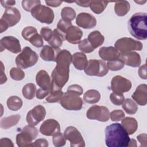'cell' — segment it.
Segmentation results:
<instances>
[{
	"mask_svg": "<svg viewBox=\"0 0 147 147\" xmlns=\"http://www.w3.org/2000/svg\"><path fill=\"white\" fill-rule=\"evenodd\" d=\"M56 66L51 75V83L62 89L69 79V66L72 63V55L66 49L60 50L56 55Z\"/></svg>",
	"mask_w": 147,
	"mask_h": 147,
	"instance_id": "6da1fadb",
	"label": "cell"
},
{
	"mask_svg": "<svg viewBox=\"0 0 147 147\" xmlns=\"http://www.w3.org/2000/svg\"><path fill=\"white\" fill-rule=\"evenodd\" d=\"M128 133L119 123H112L105 129V143L108 147H126L130 142Z\"/></svg>",
	"mask_w": 147,
	"mask_h": 147,
	"instance_id": "7a4b0ae2",
	"label": "cell"
},
{
	"mask_svg": "<svg viewBox=\"0 0 147 147\" xmlns=\"http://www.w3.org/2000/svg\"><path fill=\"white\" fill-rule=\"evenodd\" d=\"M128 29L133 37L140 40L147 38L146 14L136 13L128 21Z\"/></svg>",
	"mask_w": 147,
	"mask_h": 147,
	"instance_id": "3957f363",
	"label": "cell"
},
{
	"mask_svg": "<svg viewBox=\"0 0 147 147\" xmlns=\"http://www.w3.org/2000/svg\"><path fill=\"white\" fill-rule=\"evenodd\" d=\"M37 54L30 47H25L16 58V64L19 68L26 69L31 67L37 62Z\"/></svg>",
	"mask_w": 147,
	"mask_h": 147,
	"instance_id": "277c9868",
	"label": "cell"
},
{
	"mask_svg": "<svg viewBox=\"0 0 147 147\" xmlns=\"http://www.w3.org/2000/svg\"><path fill=\"white\" fill-rule=\"evenodd\" d=\"M38 131L34 126H25L21 131L16 136V142L18 146H31L32 141L37 137Z\"/></svg>",
	"mask_w": 147,
	"mask_h": 147,
	"instance_id": "5b68a950",
	"label": "cell"
},
{
	"mask_svg": "<svg viewBox=\"0 0 147 147\" xmlns=\"http://www.w3.org/2000/svg\"><path fill=\"white\" fill-rule=\"evenodd\" d=\"M78 94L71 91L65 92L60 102L63 108L68 110H79L83 106V100Z\"/></svg>",
	"mask_w": 147,
	"mask_h": 147,
	"instance_id": "8992f818",
	"label": "cell"
},
{
	"mask_svg": "<svg viewBox=\"0 0 147 147\" xmlns=\"http://www.w3.org/2000/svg\"><path fill=\"white\" fill-rule=\"evenodd\" d=\"M114 46L120 53H125L133 51H141L143 48V45L140 41L130 37H123L117 40Z\"/></svg>",
	"mask_w": 147,
	"mask_h": 147,
	"instance_id": "52a82bcc",
	"label": "cell"
},
{
	"mask_svg": "<svg viewBox=\"0 0 147 147\" xmlns=\"http://www.w3.org/2000/svg\"><path fill=\"white\" fill-rule=\"evenodd\" d=\"M86 75L102 77L109 72L107 64L102 60L90 59L86 68L84 69Z\"/></svg>",
	"mask_w": 147,
	"mask_h": 147,
	"instance_id": "ba28073f",
	"label": "cell"
},
{
	"mask_svg": "<svg viewBox=\"0 0 147 147\" xmlns=\"http://www.w3.org/2000/svg\"><path fill=\"white\" fill-rule=\"evenodd\" d=\"M31 15L41 23L47 24H52L55 17L53 11L51 8L41 4L32 9Z\"/></svg>",
	"mask_w": 147,
	"mask_h": 147,
	"instance_id": "9c48e42d",
	"label": "cell"
},
{
	"mask_svg": "<svg viewBox=\"0 0 147 147\" xmlns=\"http://www.w3.org/2000/svg\"><path fill=\"white\" fill-rule=\"evenodd\" d=\"M86 116L90 119L97 120L104 122L109 121L110 111L105 106L94 105L88 109L86 113Z\"/></svg>",
	"mask_w": 147,
	"mask_h": 147,
	"instance_id": "30bf717a",
	"label": "cell"
},
{
	"mask_svg": "<svg viewBox=\"0 0 147 147\" xmlns=\"http://www.w3.org/2000/svg\"><path fill=\"white\" fill-rule=\"evenodd\" d=\"M64 136L70 142L71 147L85 146V142L81 133L74 126H68L64 132Z\"/></svg>",
	"mask_w": 147,
	"mask_h": 147,
	"instance_id": "8fae6325",
	"label": "cell"
},
{
	"mask_svg": "<svg viewBox=\"0 0 147 147\" xmlns=\"http://www.w3.org/2000/svg\"><path fill=\"white\" fill-rule=\"evenodd\" d=\"M111 88L114 93L123 94L131 89V83L129 79L120 75H117L111 79Z\"/></svg>",
	"mask_w": 147,
	"mask_h": 147,
	"instance_id": "7c38bea8",
	"label": "cell"
},
{
	"mask_svg": "<svg viewBox=\"0 0 147 147\" xmlns=\"http://www.w3.org/2000/svg\"><path fill=\"white\" fill-rule=\"evenodd\" d=\"M45 115L46 110L44 107L40 105H37L28 113L26 122L29 125L34 126L45 118Z\"/></svg>",
	"mask_w": 147,
	"mask_h": 147,
	"instance_id": "4fadbf2b",
	"label": "cell"
},
{
	"mask_svg": "<svg viewBox=\"0 0 147 147\" xmlns=\"http://www.w3.org/2000/svg\"><path fill=\"white\" fill-rule=\"evenodd\" d=\"M0 45L1 52L5 49L13 53H18L22 51L19 40L13 36H8L2 38L0 41Z\"/></svg>",
	"mask_w": 147,
	"mask_h": 147,
	"instance_id": "5bb4252c",
	"label": "cell"
},
{
	"mask_svg": "<svg viewBox=\"0 0 147 147\" xmlns=\"http://www.w3.org/2000/svg\"><path fill=\"white\" fill-rule=\"evenodd\" d=\"M20 11L16 7H10L6 9L1 21L5 22L8 27H11L16 25L20 21Z\"/></svg>",
	"mask_w": 147,
	"mask_h": 147,
	"instance_id": "9a60e30c",
	"label": "cell"
},
{
	"mask_svg": "<svg viewBox=\"0 0 147 147\" xmlns=\"http://www.w3.org/2000/svg\"><path fill=\"white\" fill-rule=\"evenodd\" d=\"M40 133L47 136H54L60 132L59 123L53 119H48L43 122L40 127Z\"/></svg>",
	"mask_w": 147,
	"mask_h": 147,
	"instance_id": "2e32d148",
	"label": "cell"
},
{
	"mask_svg": "<svg viewBox=\"0 0 147 147\" xmlns=\"http://www.w3.org/2000/svg\"><path fill=\"white\" fill-rule=\"evenodd\" d=\"M76 24L84 29H91L96 25V20L90 13H80L76 17Z\"/></svg>",
	"mask_w": 147,
	"mask_h": 147,
	"instance_id": "e0dca14e",
	"label": "cell"
},
{
	"mask_svg": "<svg viewBox=\"0 0 147 147\" xmlns=\"http://www.w3.org/2000/svg\"><path fill=\"white\" fill-rule=\"evenodd\" d=\"M99 57L105 61H113L119 58L120 52L113 47H103L99 50Z\"/></svg>",
	"mask_w": 147,
	"mask_h": 147,
	"instance_id": "ac0fdd59",
	"label": "cell"
},
{
	"mask_svg": "<svg viewBox=\"0 0 147 147\" xmlns=\"http://www.w3.org/2000/svg\"><path fill=\"white\" fill-rule=\"evenodd\" d=\"M119 59L124 62L125 64L132 67H138L141 63L140 55L133 51L121 53Z\"/></svg>",
	"mask_w": 147,
	"mask_h": 147,
	"instance_id": "d6986e66",
	"label": "cell"
},
{
	"mask_svg": "<svg viewBox=\"0 0 147 147\" xmlns=\"http://www.w3.org/2000/svg\"><path fill=\"white\" fill-rule=\"evenodd\" d=\"M136 102L141 106H145L147 103V85L140 84L131 95Z\"/></svg>",
	"mask_w": 147,
	"mask_h": 147,
	"instance_id": "ffe728a7",
	"label": "cell"
},
{
	"mask_svg": "<svg viewBox=\"0 0 147 147\" xmlns=\"http://www.w3.org/2000/svg\"><path fill=\"white\" fill-rule=\"evenodd\" d=\"M83 32L82 30L75 26H71L65 33V40L72 44H77L80 41Z\"/></svg>",
	"mask_w": 147,
	"mask_h": 147,
	"instance_id": "44dd1931",
	"label": "cell"
},
{
	"mask_svg": "<svg viewBox=\"0 0 147 147\" xmlns=\"http://www.w3.org/2000/svg\"><path fill=\"white\" fill-rule=\"evenodd\" d=\"M36 82L37 84L41 88L50 91L51 86V80L48 72L45 70H40L36 76Z\"/></svg>",
	"mask_w": 147,
	"mask_h": 147,
	"instance_id": "7402d4cb",
	"label": "cell"
},
{
	"mask_svg": "<svg viewBox=\"0 0 147 147\" xmlns=\"http://www.w3.org/2000/svg\"><path fill=\"white\" fill-rule=\"evenodd\" d=\"M72 62L77 69L83 70L86 68L88 61L83 52H76L72 55Z\"/></svg>",
	"mask_w": 147,
	"mask_h": 147,
	"instance_id": "603a6c76",
	"label": "cell"
},
{
	"mask_svg": "<svg viewBox=\"0 0 147 147\" xmlns=\"http://www.w3.org/2000/svg\"><path fill=\"white\" fill-rule=\"evenodd\" d=\"M64 40H65V34L57 29H55L53 31V35L51 40L48 42L53 49H58L62 45Z\"/></svg>",
	"mask_w": 147,
	"mask_h": 147,
	"instance_id": "cb8c5ba5",
	"label": "cell"
},
{
	"mask_svg": "<svg viewBox=\"0 0 147 147\" xmlns=\"http://www.w3.org/2000/svg\"><path fill=\"white\" fill-rule=\"evenodd\" d=\"M87 40L90 42L92 48L95 49L103 44L105 37L99 31L94 30L88 34Z\"/></svg>",
	"mask_w": 147,
	"mask_h": 147,
	"instance_id": "d4e9b609",
	"label": "cell"
},
{
	"mask_svg": "<svg viewBox=\"0 0 147 147\" xmlns=\"http://www.w3.org/2000/svg\"><path fill=\"white\" fill-rule=\"evenodd\" d=\"M64 93L61 89L51 83L49 95L46 98V100L48 103H56L60 101Z\"/></svg>",
	"mask_w": 147,
	"mask_h": 147,
	"instance_id": "484cf974",
	"label": "cell"
},
{
	"mask_svg": "<svg viewBox=\"0 0 147 147\" xmlns=\"http://www.w3.org/2000/svg\"><path fill=\"white\" fill-rule=\"evenodd\" d=\"M121 125L129 135L133 134L137 129L138 123L134 118L126 117L121 120Z\"/></svg>",
	"mask_w": 147,
	"mask_h": 147,
	"instance_id": "4316f807",
	"label": "cell"
},
{
	"mask_svg": "<svg viewBox=\"0 0 147 147\" xmlns=\"http://www.w3.org/2000/svg\"><path fill=\"white\" fill-rule=\"evenodd\" d=\"M130 3L127 1H115L114 11L116 14L119 17L125 16L130 10Z\"/></svg>",
	"mask_w": 147,
	"mask_h": 147,
	"instance_id": "83f0119b",
	"label": "cell"
},
{
	"mask_svg": "<svg viewBox=\"0 0 147 147\" xmlns=\"http://www.w3.org/2000/svg\"><path fill=\"white\" fill-rule=\"evenodd\" d=\"M52 47L49 45H44L40 51V56L41 59L47 61H56V55Z\"/></svg>",
	"mask_w": 147,
	"mask_h": 147,
	"instance_id": "f1b7e54d",
	"label": "cell"
},
{
	"mask_svg": "<svg viewBox=\"0 0 147 147\" xmlns=\"http://www.w3.org/2000/svg\"><path fill=\"white\" fill-rule=\"evenodd\" d=\"M20 119V114L12 115L9 117L2 118L0 122L1 127L3 129H7L17 124Z\"/></svg>",
	"mask_w": 147,
	"mask_h": 147,
	"instance_id": "f546056e",
	"label": "cell"
},
{
	"mask_svg": "<svg viewBox=\"0 0 147 147\" xmlns=\"http://www.w3.org/2000/svg\"><path fill=\"white\" fill-rule=\"evenodd\" d=\"M100 99V94L96 90H89L87 91L83 95L84 100L89 104L96 103Z\"/></svg>",
	"mask_w": 147,
	"mask_h": 147,
	"instance_id": "4dcf8cb0",
	"label": "cell"
},
{
	"mask_svg": "<svg viewBox=\"0 0 147 147\" xmlns=\"http://www.w3.org/2000/svg\"><path fill=\"white\" fill-rule=\"evenodd\" d=\"M7 108L11 111H17L22 106V99L17 96H11L7 100Z\"/></svg>",
	"mask_w": 147,
	"mask_h": 147,
	"instance_id": "1f68e13d",
	"label": "cell"
},
{
	"mask_svg": "<svg viewBox=\"0 0 147 147\" xmlns=\"http://www.w3.org/2000/svg\"><path fill=\"white\" fill-rule=\"evenodd\" d=\"M109 2L107 1H91L89 6L94 13L99 14L104 11Z\"/></svg>",
	"mask_w": 147,
	"mask_h": 147,
	"instance_id": "d6a6232c",
	"label": "cell"
},
{
	"mask_svg": "<svg viewBox=\"0 0 147 147\" xmlns=\"http://www.w3.org/2000/svg\"><path fill=\"white\" fill-rule=\"evenodd\" d=\"M22 94L24 97L27 99H32L36 94V87L33 83L25 84L22 89Z\"/></svg>",
	"mask_w": 147,
	"mask_h": 147,
	"instance_id": "836d02e7",
	"label": "cell"
},
{
	"mask_svg": "<svg viewBox=\"0 0 147 147\" xmlns=\"http://www.w3.org/2000/svg\"><path fill=\"white\" fill-rule=\"evenodd\" d=\"M122 108L128 114H134L138 110L137 105L131 99L127 98L122 103Z\"/></svg>",
	"mask_w": 147,
	"mask_h": 147,
	"instance_id": "e575fe53",
	"label": "cell"
},
{
	"mask_svg": "<svg viewBox=\"0 0 147 147\" xmlns=\"http://www.w3.org/2000/svg\"><path fill=\"white\" fill-rule=\"evenodd\" d=\"M61 16L63 20L71 22L76 17V12L71 7H64L61 10Z\"/></svg>",
	"mask_w": 147,
	"mask_h": 147,
	"instance_id": "d590c367",
	"label": "cell"
},
{
	"mask_svg": "<svg viewBox=\"0 0 147 147\" xmlns=\"http://www.w3.org/2000/svg\"><path fill=\"white\" fill-rule=\"evenodd\" d=\"M10 75L12 79L17 81L22 80L25 77L24 72L19 67H13L10 71Z\"/></svg>",
	"mask_w": 147,
	"mask_h": 147,
	"instance_id": "8d00e7d4",
	"label": "cell"
},
{
	"mask_svg": "<svg viewBox=\"0 0 147 147\" xmlns=\"http://www.w3.org/2000/svg\"><path fill=\"white\" fill-rule=\"evenodd\" d=\"M124 65H125L124 62L119 58L115 60L108 61L107 63V66L109 69H110L111 71L120 70L122 68H123Z\"/></svg>",
	"mask_w": 147,
	"mask_h": 147,
	"instance_id": "74e56055",
	"label": "cell"
},
{
	"mask_svg": "<svg viewBox=\"0 0 147 147\" xmlns=\"http://www.w3.org/2000/svg\"><path fill=\"white\" fill-rule=\"evenodd\" d=\"M78 47L80 51H81L83 53H88L94 51V49L92 48L87 38H85L83 40H81L79 42Z\"/></svg>",
	"mask_w": 147,
	"mask_h": 147,
	"instance_id": "f35d334b",
	"label": "cell"
},
{
	"mask_svg": "<svg viewBox=\"0 0 147 147\" xmlns=\"http://www.w3.org/2000/svg\"><path fill=\"white\" fill-rule=\"evenodd\" d=\"M52 141L53 145L56 147L63 146L65 145L66 138L61 133L59 132L53 136Z\"/></svg>",
	"mask_w": 147,
	"mask_h": 147,
	"instance_id": "ab89813d",
	"label": "cell"
},
{
	"mask_svg": "<svg viewBox=\"0 0 147 147\" xmlns=\"http://www.w3.org/2000/svg\"><path fill=\"white\" fill-rule=\"evenodd\" d=\"M41 2L40 1L38 0H32V1H22L21 2L22 7L24 8V9L27 11H30L32 10V9L37 6L38 5H40Z\"/></svg>",
	"mask_w": 147,
	"mask_h": 147,
	"instance_id": "60d3db41",
	"label": "cell"
},
{
	"mask_svg": "<svg viewBox=\"0 0 147 147\" xmlns=\"http://www.w3.org/2000/svg\"><path fill=\"white\" fill-rule=\"evenodd\" d=\"M37 33V30L34 27L31 26H26L22 31V36L25 40L29 41V39Z\"/></svg>",
	"mask_w": 147,
	"mask_h": 147,
	"instance_id": "b9f144b4",
	"label": "cell"
},
{
	"mask_svg": "<svg viewBox=\"0 0 147 147\" xmlns=\"http://www.w3.org/2000/svg\"><path fill=\"white\" fill-rule=\"evenodd\" d=\"M30 43L33 46L37 48H40L43 46V40L42 37L38 33L34 34L29 40Z\"/></svg>",
	"mask_w": 147,
	"mask_h": 147,
	"instance_id": "7bdbcfd3",
	"label": "cell"
},
{
	"mask_svg": "<svg viewBox=\"0 0 147 147\" xmlns=\"http://www.w3.org/2000/svg\"><path fill=\"white\" fill-rule=\"evenodd\" d=\"M110 99L114 105L119 106L122 105L125 100V98L123 94H117L112 92L110 95Z\"/></svg>",
	"mask_w": 147,
	"mask_h": 147,
	"instance_id": "ee69618b",
	"label": "cell"
},
{
	"mask_svg": "<svg viewBox=\"0 0 147 147\" xmlns=\"http://www.w3.org/2000/svg\"><path fill=\"white\" fill-rule=\"evenodd\" d=\"M110 117L113 121H119L125 118V113L121 110H115L110 113Z\"/></svg>",
	"mask_w": 147,
	"mask_h": 147,
	"instance_id": "f6af8a7d",
	"label": "cell"
},
{
	"mask_svg": "<svg viewBox=\"0 0 147 147\" xmlns=\"http://www.w3.org/2000/svg\"><path fill=\"white\" fill-rule=\"evenodd\" d=\"M72 26L71 22H68L65 20H63L62 18L60 20L57 25V28L60 32H62L63 33H66V32L69 27Z\"/></svg>",
	"mask_w": 147,
	"mask_h": 147,
	"instance_id": "bcb514c9",
	"label": "cell"
},
{
	"mask_svg": "<svg viewBox=\"0 0 147 147\" xmlns=\"http://www.w3.org/2000/svg\"><path fill=\"white\" fill-rule=\"evenodd\" d=\"M40 35L46 41L48 42L53 35V31L48 27H43L40 30Z\"/></svg>",
	"mask_w": 147,
	"mask_h": 147,
	"instance_id": "7dc6e473",
	"label": "cell"
},
{
	"mask_svg": "<svg viewBox=\"0 0 147 147\" xmlns=\"http://www.w3.org/2000/svg\"><path fill=\"white\" fill-rule=\"evenodd\" d=\"M67 91L73 92L74 93L78 94L79 95H81L83 94V89L78 84H72L68 87Z\"/></svg>",
	"mask_w": 147,
	"mask_h": 147,
	"instance_id": "c3c4849f",
	"label": "cell"
},
{
	"mask_svg": "<svg viewBox=\"0 0 147 147\" xmlns=\"http://www.w3.org/2000/svg\"><path fill=\"white\" fill-rule=\"evenodd\" d=\"M49 94V90H45L42 88H38L36 91V98L38 99H42L46 96H47Z\"/></svg>",
	"mask_w": 147,
	"mask_h": 147,
	"instance_id": "681fc988",
	"label": "cell"
},
{
	"mask_svg": "<svg viewBox=\"0 0 147 147\" xmlns=\"http://www.w3.org/2000/svg\"><path fill=\"white\" fill-rule=\"evenodd\" d=\"M48 146V141L44 138H40L36 140L31 144V146Z\"/></svg>",
	"mask_w": 147,
	"mask_h": 147,
	"instance_id": "f907efd6",
	"label": "cell"
},
{
	"mask_svg": "<svg viewBox=\"0 0 147 147\" xmlns=\"http://www.w3.org/2000/svg\"><path fill=\"white\" fill-rule=\"evenodd\" d=\"M0 146L6 147V146H14V144L11 140L7 138H2L0 140Z\"/></svg>",
	"mask_w": 147,
	"mask_h": 147,
	"instance_id": "816d5d0a",
	"label": "cell"
},
{
	"mask_svg": "<svg viewBox=\"0 0 147 147\" xmlns=\"http://www.w3.org/2000/svg\"><path fill=\"white\" fill-rule=\"evenodd\" d=\"M146 133H142L140 134L138 136H137V138L138 141L141 144V146H145L146 147L147 146V141H146Z\"/></svg>",
	"mask_w": 147,
	"mask_h": 147,
	"instance_id": "f5cc1de1",
	"label": "cell"
},
{
	"mask_svg": "<svg viewBox=\"0 0 147 147\" xmlns=\"http://www.w3.org/2000/svg\"><path fill=\"white\" fill-rule=\"evenodd\" d=\"M139 76L142 79H146V65L144 64L141 66L138 69Z\"/></svg>",
	"mask_w": 147,
	"mask_h": 147,
	"instance_id": "db71d44e",
	"label": "cell"
},
{
	"mask_svg": "<svg viewBox=\"0 0 147 147\" xmlns=\"http://www.w3.org/2000/svg\"><path fill=\"white\" fill-rule=\"evenodd\" d=\"M1 84L5 83L7 81V77L5 74V68L2 62H1Z\"/></svg>",
	"mask_w": 147,
	"mask_h": 147,
	"instance_id": "11a10c76",
	"label": "cell"
},
{
	"mask_svg": "<svg viewBox=\"0 0 147 147\" xmlns=\"http://www.w3.org/2000/svg\"><path fill=\"white\" fill-rule=\"evenodd\" d=\"M63 3L62 1H45V3L51 7H58L61 5V4Z\"/></svg>",
	"mask_w": 147,
	"mask_h": 147,
	"instance_id": "9f6ffc18",
	"label": "cell"
},
{
	"mask_svg": "<svg viewBox=\"0 0 147 147\" xmlns=\"http://www.w3.org/2000/svg\"><path fill=\"white\" fill-rule=\"evenodd\" d=\"M1 3L2 6L5 7L6 9L8 7H10L11 6L15 5L16 1H2Z\"/></svg>",
	"mask_w": 147,
	"mask_h": 147,
	"instance_id": "6f0895ef",
	"label": "cell"
},
{
	"mask_svg": "<svg viewBox=\"0 0 147 147\" xmlns=\"http://www.w3.org/2000/svg\"><path fill=\"white\" fill-rule=\"evenodd\" d=\"M91 1H77L75 2L79 6L82 7H88L90 6Z\"/></svg>",
	"mask_w": 147,
	"mask_h": 147,
	"instance_id": "680465c9",
	"label": "cell"
},
{
	"mask_svg": "<svg viewBox=\"0 0 147 147\" xmlns=\"http://www.w3.org/2000/svg\"><path fill=\"white\" fill-rule=\"evenodd\" d=\"M128 146H137V142L134 139H130Z\"/></svg>",
	"mask_w": 147,
	"mask_h": 147,
	"instance_id": "91938a15",
	"label": "cell"
},
{
	"mask_svg": "<svg viewBox=\"0 0 147 147\" xmlns=\"http://www.w3.org/2000/svg\"><path fill=\"white\" fill-rule=\"evenodd\" d=\"M136 3H138V4H140V5H143L144 3H145L146 2V1H134Z\"/></svg>",
	"mask_w": 147,
	"mask_h": 147,
	"instance_id": "94428289",
	"label": "cell"
}]
</instances>
